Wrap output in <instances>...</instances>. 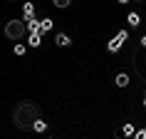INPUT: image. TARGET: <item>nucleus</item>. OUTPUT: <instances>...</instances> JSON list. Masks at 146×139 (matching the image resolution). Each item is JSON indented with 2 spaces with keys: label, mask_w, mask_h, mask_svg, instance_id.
<instances>
[{
  "label": "nucleus",
  "mask_w": 146,
  "mask_h": 139,
  "mask_svg": "<svg viewBox=\"0 0 146 139\" xmlns=\"http://www.w3.org/2000/svg\"><path fill=\"white\" fill-rule=\"evenodd\" d=\"M40 119H42V117H40V107L35 102H30V100L17 102L15 109H13V124H15L17 129H23V132L32 129Z\"/></svg>",
  "instance_id": "1"
},
{
  "label": "nucleus",
  "mask_w": 146,
  "mask_h": 139,
  "mask_svg": "<svg viewBox=\"0 0 146 139\" xmlns=\"http://www.w3.org/2000/svg\"><path fill=\"white\" fill-rule=\"evenodd\" d=\"M5 37L17 42L23 37H30V30H27V20L25 17H13L8 25H5Z\"/></svg>",
  "instance_id": "2"
},
{
  "label": "nucleus",
  "mask_w": 146,
  "mask_h": 139,
  "mask_svg": "<svg viewBox=\"0 0 146 139\" xmlns=\"http://www.w3.org/2000/svg\"><path fill=\"white\" fill-rule=\"evenodd\" d=\"M126 37H129V32H126V30H119V32H116V37L109 40L107 50H109V52H119V50H121V45L126 42Z\"/></svg>",
  "instance_id": "3"
},
{
  "label": "nucleus",
  "mask_w": 146,
  "mask_h": 139,
  "mask_svg": "<svg viewBox=\"0 0 146 139\" xmlns=\"http://www.w3.org/2000/svg\"><path fill=\"white\" fill-rule=\"evenodd\" d=\"M54 42H57L60 47H67V45H72V37L64 35V32H57V35H54Z\"/></svg>",
  "instance_id": "4"
},
{
  "label": "nucleus",
  "mask_w": 146,
  "mask_h": 139,
  "mask_svg": "<svg viewBox=\"0 0 146 139\" xmlns=\"http://www.w3.org/2000/svg\"><path fill=\"white\" fill-rule=\"evenodd\" d=\"M23 13H25V20H35V5H32V3H25Z\"/></svg>",
  "instance_id": "5"
},
{
  "label": "nucleus",
  "mask_w": 146,
  "mask_h": 139,
  "mask_svg": "<svg viewBox=\"0 0 146 139\" xmlns=\"http://www.w3.org/2000/svg\"><path fill=\"white\" fill-rule=\"evenodd\" d=\"M126 20H129L131 27H139V25H141V15H139V13H129V15H126Z\"/></svg>",
  "instance_id": "6"
},
{
  "label": "nucleus",
  "mask_w": 146,
  "mask_h": 139,
  "mask_svg": "<svg viewBox=\"0 0 146 139\" xmlns=\"http://www.w3.org/2000/svg\"><path fill=\"white\" fill-rule=\"evenodd\" d=\"M129 85V75H126V72H119V75H116V87H126Z\"/></svg>",
  "instance_id": "7"
},
{
  "label": "nucleus",
  "mask_w": 146,
  "mask_h": 139,
  "mask_svg": "<svg viewBox=\"0 0 146 139\" xmlns=\"http://www.w3.org/2000/svg\"><path fill=\"white\" fill-rule=\"evenodd\" d=\"M121 134H124V137H134V134H136V127H134V124H124Z\"/></svg>",
  "instance_id": "8"
},
{
  "label": "nucleus",
  "mask_w": 146,
  "mask_h": 139,
  "mask_svg": "<svg viewBox=\"0 0 146 139\" xmlns=\"http://www.w3.org/2000/svg\"><path fill=\"white\" fill-rule=\"evenodd\" d=\"M40 42H42V35H30L27 37V45L30 47H40Z\"/></svg>",
  "instance_id": "9"
},
{
  "label": "nucleus",
  "mask_w": 146,
  "mask_h": 139,
  "mask_svg": "<svg viewBox=\"0 0 146 139\" xmlns=\"http://www.w3.org/2000/svg\"><path fill=\"white\" fill-rule=\"evenodd\" d=\"M42 23V32H52V27H54V23L50 20V17H45V20H40Z\"/></svg>",
  "instance_id": "10"
},
{
  "label": "nucleus",
  "mask_w": 146,
  "mask_h": 139,
  "mask_svg": "<svg viewBox=\"0 0 146 139\" xmlns=\"http://www.w3.org/2000/svg\"><path fill=\"white\" fill-rule=\"evenodd\" d=\"M32 132H37V134H42V132H47V124H45V119H40L35 127H32Z\"/></svg>",
  "instance_id": "11"
},
{
  "label": "nucleus",
  "mask_w": 146,
  "mask_h": 139,
  "mask_svg": "<svg viewBox=\"0 0 146 139\" xmlns=\"http://www.w3.org/2000/svg\"><path fill=\"white\" fill-rule=\"evenodd\" d=\"M54 8H69V0H54Z\"/></svg>",
  "instance_id": "12"
},
{
  "label": "nucleus",
  "mask_w": 146,
  "mask_h": 139,
  "mask_svg": "<svg viewBox=\"0 0 146 139\" xmlns=\"http://www.w3.org/2000/svg\"><path fill=\"white\" fill-rule=\"evenodd\" d=\"M15 55H25V45H23V42H17V45H15Z\"/></svg>",
  "instance_id": "13"
},
{
  "label": "nucleus",
  "mask_w": 146,
  "mask_h": 139,
  "mask_svg": "<svg viewBox=\"0 0 146 139\" xmlns=\"http://www.w3.org/2000/svg\"><path fill=\"white\" fill-rule=\"evenodd\" d=\"M134 139H146V129H136V134H134Z\"/></svg>",
  "instance_id": "14"
},
{
  "label": "nucleus",
  "mask_w": 146,
  "mask_h": 139,
  "mask_svg": "<svg viewBox=\"0 0 146 139\" xmlns=\"http://www.w3.org/2000/svg\"><path fill=\"white\" fill-rule=\"evenodd\" d=\"M141 47H146V35H144V37H141Z\"/></svg>",
  "instance_id": "15"
},
{
  "label": "nucleus",
  "mask_w": 146,
  "mask_h": 139,
  "mask_svg": "<svg viewBox=\"0 0 146 139\" xmlns=\"http://www.w3.org/2000/svg\"><path fill=\"white\" fill-rule=\"evenodd\" d=\"M144 109H146V97H144Z\"/></svg>",
  "instance_id": "16"
},
{
  "label": "nucleus",
  "mask_w": 146,
  "mask_h": 139,
  "mask_svg": "<svg viewBox=\"0 0 146 139\" xmlns=\"http://www.w3.org/2000/svg\"><path fill=\"white\" fill-rule=\"evenodd\" d=\"M50 139H57V137H50Z\"/></svg>",
  "instance_id": "17"
}]
</instances>
